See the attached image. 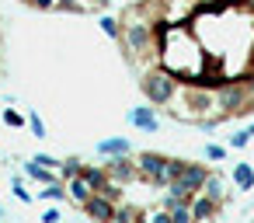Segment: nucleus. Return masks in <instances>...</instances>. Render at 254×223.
Listing matches in <instances>:
<instances>
[{"label":"nucleus","instance_id":"nucleus-1","mask_svg":"<svg viewBox=\"0 0 254 223\" xmlns=\"http://www.w3.org/2000/svg\"><path fill=\"white\" fill-rule=\"evenodd\" d=\"M115 25L136 80L171 84L157 112L212 129L223 91L254 98V0H132Z\"/></svg>","mask_w":254,"mask_h":223},{"label":"nucleus","instance_id":"nucleus-2","mask_svg":"<svg viewBox=\"0 0 254 223\" xmlns=\"http://www.w3.org/2000/svg\"><path fill=\"white\" fill-rule=\"evenodd\" d=\"M233 181H237V188L247 192V188L254 185V171H251V164H237V167H233Z\"/></svg>","mask_w":254,"mask_h":223},{"label":"nucleus","instance_id":"nucleus-3","mask_svg":"<svg viewBox=\"0 0 254 223\" xmlns=\"http://www.w3.org/2000/svg\"><path fill=\"white\" fill-rule=\"evenodd\" d=\"M0 53H4V35H0Z\"/></svg>","mask_w":254,"mask_h":223}]
</instances>
